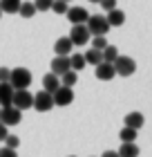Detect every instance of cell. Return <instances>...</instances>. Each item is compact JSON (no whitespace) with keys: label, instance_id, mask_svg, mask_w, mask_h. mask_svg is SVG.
Here are the masks:
<instances>
[{"label":"cell","instance_id":"6da1fadb","mask_svg":"<svg viewBox=\"0 0 152 157\" xmlns=\"http://www.w3.org/2000/svg\"><path fill=\"white\" fill-rule=\"evenodd\" d=\"M9 83H11L13 90H27L32 85V72L27 67H13Z\"/></svg>","mask_w":152,"mask_h":157},{"label":"cell","instance_id":"7a4b0ae2","mask_svg":"<svg viewBox=\"0 0 152 157\" xmlns=\"http://www.w3.org/2000/svg\"><path fill=\"white\" fill-rule=\"evenodd\" d=\"M85 27H87V32L92 34V36H105V34L110 32V25H107L105 16H101V13L90 16L87 23H85Z\"/></svg>","mask_w":152,"mask_h":157},{"label":"cell","instance_id":"3957f363","mask_svg":"<svg viewBox=\"0 0 152 157\" xmlns=\"http://www.w3.org/2000/svg\"><path fill=\"white\" fill-rule=\"evenodd\" d=\"M112 65H114V72L119 76H132L136 72V63H134V59H130V56H121L119 54V59L114 61Z\"/></svg>","mask_w":152,"mask_h":157},{"label":"cell","instance_id":"277c9868","mask_svg":"<svg viewBox=\"0 0 152 157\" xmlns=\"http://www.w3.org/2000/svg\"><path fill=\"white\" fill-rule=\"evenodd\" d=\"M20 119H23V110H18L16 105H5L2 112H0V121L9 128V126H18Z\"/></svg>","mask_w":152,"mask_h":157},{"label":"cell","instance_id":"5b68a950","mask_svg":"<svg viewBox=\"0 0 152 157\" xmlns=\"http://www.w3.org/2000/svg\"><path fill=\"white\" fill-rule=\"evenodd\" d=\"M11 105H16L18 110H29V108H34V94L29 90H16Z\"/></svg>","mask_w":152,"mask_h":157},{"label":"cell","instance_id":"8992f818","mask_svg":"<svg viewBox=\"0 0 152 157\" xmlns=\"http://www.w3.org/2000/svg\"><path fill=\"white\" fill-rule=\"evenodd\" d=\"M34 108L38 112H49L54 108V97L49 94V92H45V90L36 92V94H34Z\"/></svg>","mask_w":152,"mask_h":157},{"label":"cell","instance_id":"52a82bcc","mask_svg":"<svg viewBox=\"0 0 152 157\" xmlns=\"http://www.w3.org/2000/svg\"><path fill=\"white\" fill-rule=\"evenodd\" d=\"M90 38H92V34L87 32L85 25H72V32H69L72 45H85V43H90Z\"/></svg>","mask_w":152,"mask_h":157},{"label":"cell","instance_id":"ba28073f","mask_svg":"<svg viewBox=\"0 0 152 157\" xmlns=\"http://www.w3.org/2000/svg\"><path fill=\"white\" fill-rule=\"evenodd\" d=\"M52 97H54V105H61V108H65V105H69L72 101H74V90L61 85V88L56 90Z\"/></svg>","mask_w":152,"mask_h":157},{"label":"cell","instance_id":"9c48e42d","mask_svg":"<svg viewBox=\"0 0 152 157\" xmlns=\"http://www.w3.org/2000/svg\"><path fill=\"white\" fill-rule=\"evenodd\" d=\"M87 18H90V13L85 7H69L67 9V20L72 25H85Z\"/></svg>","mask_w":152,"mask_h":157},{"label":"cell","instance_id":"30bf717a","mask_svg":"<svg viewBox=\"0 0 152 157\" xmlns=\"http://www.w3.org/2000/svg\"><path fill=\"white\" fill-rule=\"evenodd\" d=\"M67 70H72L69 67V56H56V59L52 61V74H56V76H63Z\"/></svg>","mask_w":152,"mask_h":157},{"label":"cell","instance_id":"8fae6325","mask_svg":"<svg viewBox=\"0 0 152 157\" xmlns=\"http://www.w3.org/2000/svg\"><path fill=\"white\" fill-rule=\"evenodd\" d=\"M117 76V72H114V65L112 63H98L96 65V78H101V81H112V78Z\"/></svg>","mask_w":152,"mask_h":157},{"label":"cell","instance_id":"7c38bea8","mask_svg":"<svg viewBox=\"0 0 152 157\" xmlns=\"http://www.w3.org/2000/svg\"><path fill=\"white\" fill-rule=\"evenodd\" d=\"M72 40H69V36H61L58 40L54 43V52H56V56H69L72 54Z\"/></svg>","mask_w":152,"mask_h":157},{"label":"cell","instance_id":"4fadbf2b","mask_svg":"<svg viewBox=\"0 0 152 157\" xmlns=\"http://www.w3.org/2000/svg\"><path fill=\"white\" fill-rule=\"evenodd\" d=\"M13 90L11 83H0V108H5V105H11L13 101Z\"/></svg>","mask_w":152,"mask_h":157},{"label":"cell","instance_id":"5bb4252c","mask_svg":"<svg viewBox=\"0 0 152 157\" xmlns=\"http://www.w3.org/2000/svg\"><path fill=\"white\" fill-rule=\"evenodd\" d=\"M58 88H61V78L56 76V74H52V72H49V74H45V76H43V90H45V92L54 94V92L58 90Z\"/></svg>","mask_w":152,"mask_h":157},{"label":"cell","instance_id":"9a60e30c","mask_svg":"<svg viewBox=\"0 0 152 157\" xmlns=\"http://www.w3.org/2000/svg\"><path fill=\"white\" fill-rule=\"evenodd\" d=\"M105 20H107L110 27H121L123 23H125V13H123L121 9H112V11H107Z\"/></svg>","mask_w":152,"mask_h":157},{"label":"cell","instance_id":"2e32d148","mask_svg":"<svg viewBox=\"0 0 152 157\" xmlns=\"http://www.w3.org/2000/svg\"><path fill=\"white\" fill-rule=\"evenodd\" d=\"M117 153H119V157H139V146L134 141H123Z\"/></svg>","mask_w":152,"mask_h":157},{"label":"cell","instance_id":"e0dca14e","mask_svg":"<svg viewBox=\"0 0 152 157\" xmlns=\"http://www.w3.org/2000/svg\"><path fill=\"white\" fill-rule=\"evenodd\" d=\"M143 124H146V117H143L141 112H130V115H125V126H128V128L139 130Z\"/></svg>","mask_w":152,"mask_h":157},{"label":"cell","instance_id":"ac0fdd59","mask_svg":"<svg viewBox=\"0 0 152 157\" xmlns=\"http://www.w3.org/2000/svg\"><path fill=\"white\" fill-rule=\"evenodd\" d=\"M83 56H85V63H90V65H94V67H96L98 63H103V54H101L98 49H94V47H90Z\"/></svg>","mask_w":152,"mask_h":157},{"label":"cell","instance_id":"d6986e66","mask_svg":"<svg viewBox=\"0 0 152 157\" xmlns=\"http://www.w3.org/2000/svg\"><path fill=\"white\" fill-rule=\"evenodd\" d=\"M20 2L23 0H0V9H2V13H18Z\"/></svg>","mask_w":152,"mask_h":157},{"label":"cell","instance_id":"ffe728a7","mask_svg":"<svg viewBox=\"0 0 152 157\" xmlns=\"http://www.w3.org/2000/svg\"><path fill=\"white\" fill-rule=\"evenodd\" d=\"M78 81V74L74 72V70H67L63 76H61V85H65V88H74Z\"/></svg>","mask_w":152,"mask_h":157},{"label":"cell","instance_id":"44dd1931","mask_svg":"<svg viewBox=\"0 0 152 157\" xmlns=\"http://www.w3.org/2000/svg\"><path fill=\"white\" fill-rule=\"evenodd\" d=\"M87 63H85V56L83 54H72L69 56V67L74 70V72H78V70H83Z\"/></svg>","mask_w":152,"mask_h":157},{"label":"cell","instance_id":"7402d4cb","mask_svg":"<svg viewBox=\"0 0 152 157\" xmlns=\"http://www.w3.org/2000/svg\"><path fill=\"white\" fill-rule=\"evenodd\" d=\"M101 54H103V61H105V63H114V61L119 59V49L114 47V45H107Z\"/></svg>","mask_w":152,"mask_h":157},{"label":"cell","instance_id":"603a6c76","mask_svg":"<svg viewBox=\"0 0 152 157\" xmlns=\"http://www.w3.org/2000/svg\"><path fill=\"white\" fill-rule=\"evenodd\" d=\"M18 13H20L23 18H34V16H36V7H34V2H20Z\"/></svg>","mask_w":152,"mask_h":157},{"label":"cell","instance_id":"cb8c5ba5","mask_svg":"<svg viewBox=\"0 0 152 157\" xmlns=\"http://www.w3.org/2000/svg\"><path fill=\"white\" fill-rule=\"evenodd\" d=\"M119 135H121V141H136V130H134V128L123 126V130Z\"/></svg>","mask_w":152,"mask_h":157},{"label":"cell","instance_id":"d4e9b609","mask_svg":"<svg viewBox=\"0 0 152 157\" xmlns=\"http://www.w3.org/2000/svg\"><path fill=\"white\" fill-rule=\"evenodd\" d=\"M90 43H92V47H94V49H98V52H103V49L107 47L105 36H92V38H90Z\"/></svg>","mask_w":152,"mask_h":157},{"label":"cell","instance_id":"484cf974","mask_svg":"<svg viewBox=\"0 0 152 157\" xmlns=\"http://www.w3.org/2000/svg\"><path fill=\"white\" fill-rule=\"evenodd\" d=\"M67 2H65V0H54V5H52V11L54 13H67Z\"/></svg>","mask_w":152,"mask_h":157},{"label":"cell","instance_id":"4316f807","mask_svg":"<svg viewBox=\"0 0 152 157\" xmlns=\"http://www.w3.org/2000/svg\"><path fill=\"white\" fill-rule=\"evenodd\" d=\"M52 5H54V0H34L36 11H47V9H52Z\"/></svg>","mask_w":152,"mask_h":157},{"label":"cell","instance_id":"83f0119b","mask_svg":"<svg viewBox=\"0 0 152 157\" xmlns=\"http://www.w3.org/2000/svg\"><path fill=\"white\" fill-rule=\"evenodd\" d=\"M5 146L11 148V151H16V148L20 146V139L16 137V135H7V137H5Z\"/></svg>","mask_w":152,"mask_h":157},{"label":"cell","instance_id":"f1b7e54d","mask_svg":"<svg viewBox=\"0 0 152 157\" xmlns=\"http://www.w3.org/2000/svg\"><path fill=\"white\" fill-rule=\"evenodd\" d=\"M11 78V70L9 67H0V83H9Z\"/></svg>","mask_w":152,"mask_h":157},{"label":"cell","instance_id":"f546056e","mask_svg":"<svg viewBox=\"0 0 152 157\" xmlns=\"http://www.w3.org/2000/svg\"><path fill=\"white\" fill-rule=\"evenodd\" d=\"M98 5L103 7L105 11H112V9H117V0H101Z\"/></svg>","mask_w":152,"mask_h":157},{"label":"cell","instance_id":"4dcf8cb0","mask_svg":"<svg viewBox=\"0 0 152 157\" xmlns=\"http://www.w3.org/2000/svg\"><path fill=\"white\" fill-rule=\"evenodd\" d=\"M0 157H18V153L16 151H11V148H0Z\"/></svg>","mask_w":152,"mask_h":157},{"label":"cell","instance_id":"1f68e13d","mask_svg":"<svg viewBox=\"0 0 152 157\" xmlns=\"http://www.w3.org/2000/svg\"><path fill=\"white\" fill-rule=\"evenodd\" d=\"M7 130H9V128H7V126L2 124V121H0V141H5V137H7V135H9Z\"/></svg>","mask_w":152,"mask_h":157},{"label":"cell","instance_id":"d6a6232c","mask_svg":"<svg viewBox=\"0 0 152 157\" xmlns=\"http://www.w3.org/2000/svg\"><path fill=\"white\" fill-rule=\"evenodd\" d=\"M101 157H119V153H117V151H105Z\"/></svg>","mask_w":152,"mask_h":157},{"label":"cell","instance_id":"836d02e7","mask_svg":"<svg viewBox=\"0 0 152 157\" xmlns=\"http://www.w3.org/2000/svg\"><path fill=\"white\" fill-rule=\"evenodd\" d=\"M90 2H101V0H90Z\"/></svg>","mask_w":152,"mask_h":157},{"label":"cell","instance_id":"e575fe53","mask_svg":"<svg viewBox=\"0 0 152 157\" xmlns=\"http://www.w3.org/2000/svg\"><path fill=\"white\" fill-rule=\"evenodd\" d=\"M65 2H72V0H65Z\"/></svg>","mask_w":152,"mask_h":157},{"label":"cell","instance_id":"d590c367","mask_svg":"<svg viewBox=\"0 0 152 157\" xmlns=\"http://www.w3.org/2000/svg\"><path fill=\"white\" fill-rule=\"evenodd\" d=\"M0 16H2V9H0Z\"/></svg>","mask_w":152,"mask_h":157},{"label":"cell","instance_id":"8d00e7d4","mask_svg":"<svg viewBox=\"0 0 152 157\" xmlns=\"http://www.w3.org/2000/svg\"><path fill=\"white\" fill-rule=\"evenodd\" d=\"M0 112H2V108H0Z\"/></svg>","mask_w":152,"mask_h":157}]
</instances>
